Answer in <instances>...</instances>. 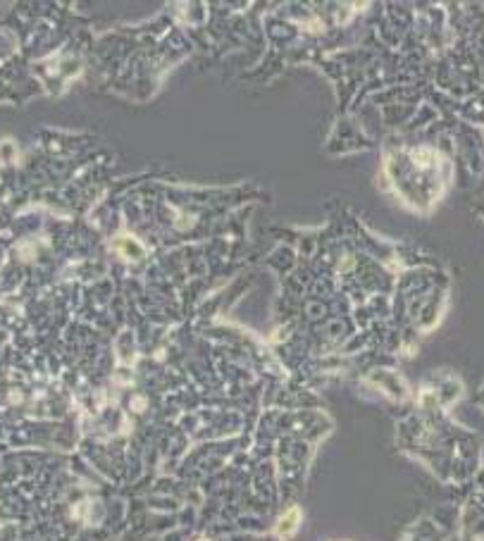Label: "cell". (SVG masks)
<instances>
[{
  "mask_svg": "<svg viewBox=\"0 0 484 541\" xmlns=\"http://www.w3.org/2000/svg\"><path fill=\"white\" fill-rule=\"evenodd\" d=\"M296 517H298V513H296V510H291L287 517H284V524H279V529H277V532H279L282 537H291V532L296 529V522H293Z\"/></svg>",
  "mask_w": 484,
  "mask_h": 541,
  "instance_id": "6da1fadb",
  "label": "cell"
}]
</instances>
